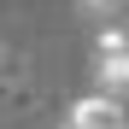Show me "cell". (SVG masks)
Here are the masks:
<instances>
[{
	"label": "cell",
	"instance_id": "obj_1",
	"mask_svg": "<svg viewBox=\"0 0 129 129\" xmlns=\"http://www.w3.org/2000/svg\"><path fill=\"white\" fill-rule=\"evenodd\" d=\"M94 94H129V29L123 24H100L94 35Z\"/></svg>",
	"mask_w": 129,
	"mask_h": 129
},
{
	"label": "cell",
	"instance_id": "obj_2",
	"mask_svg": "<svg viewBox=\"0 0 129 129\" xmlns=\"http://www.w3.org/2000/svg\"><path fill=\"white\" fill-rule=\"evenodd\" d=\"M53 129H129V117L112 94H82V100H71L64 123H53Z\"/></svg>",
	"mask_w": 129,
	"mask_h": 129
},
{
	"label": "cell",
	"instance_id": "obj_3",
	"mask_svg": "<svg viewBox=\"0 0 129 129\" xmlns=\"http://www.w3.org/2000/svg\"><path fill=\"white\" fill-rule=\"evenodd\" d=\"M76 6L88 18H100V24H117V6H123V0H76Z\"/></svg>",
	"mask_w": 129,
	"mask_h": 129
}]
</instances>
